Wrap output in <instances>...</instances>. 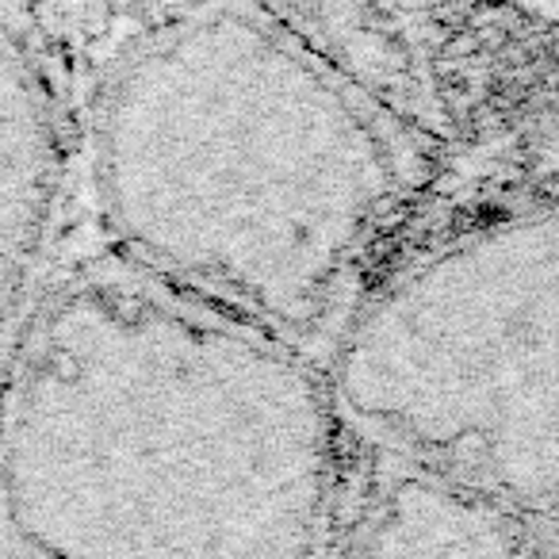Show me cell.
<instances>
[{
  "label": "cell",
  "instance_id": "obj_1",
  "mask_svg": "<svg viewBox=\"0 0 559 559\" xmlns=\"http://www.w3.org/2000/svg\"><path fill=\"white\" fill-rule=\"evenodd\" d=\"M85 180L116 261L311 349L406 185L399 134L257 0H165L104 70Z\"/></svg>",
  "mask_w": 559,
  "mask_h": 559
},
{
  "label": "cell",
  "instance_id": "obj_2",
  "mask_svg": "<svg viewBox=\"0 0 559 559\" xmlns=\"http://www.w3.org/2000/svg\"><path fill=\"white\" fill-rule=\"evenodd\" d=\"M353 418L464 483L559 472V200L426 249L334 337Z\"/></svg>",
  "mask_w": 559,
  "mask_h": 559
},
{
  "label": "cell",
  "instance_id": "obj_3",
  "mask_svg": "<svg viewBox=\"0 0 559 559\" xmlns=\"http://www.w3.org/2000/svg\"><path fill=\"white\" fill-rule=\"evenodd\" d=\"M66 180V134L43 62L0 9V322L35 292Z\"/></svg>",
  "mask_w": 559,
  "mask_h": 559
}]
</instances>
